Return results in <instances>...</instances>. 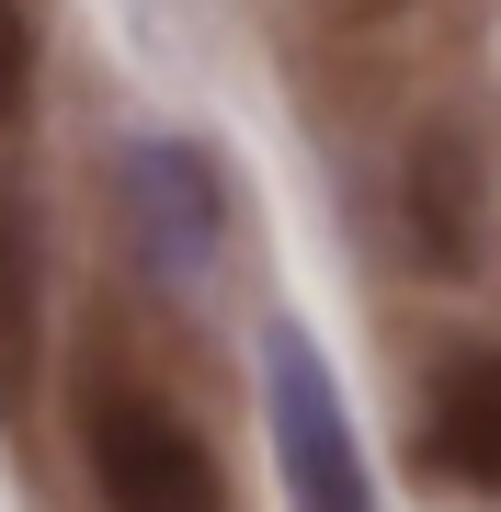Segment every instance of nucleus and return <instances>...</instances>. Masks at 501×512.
Here are the masks:
<instances>
[{
    "label": "nucleus",
    "mask_w": 501,
    "mask_h": 512,
    "mask_svg": "<svg viewBox=\"0 0 501 512\" xmlns=\"http://www.w3.org/2000/svg\"><path fill=\"white\" fill-rule=\"evenodd\" d=\"M262 421H274L285 512H376L365 444H353V421H342V387H331V365H319V342L297 319H274V342H262Z\"/></svg>",
    "instance_id": "1"
},
{
    "label": "nucleus",
    "mask_w": 501,
    "mask_h": 512,
    "mask_svg": "<svg viewBox=\"0 0 501 512\" xmlns=\"http://www.w3.org/2000/svg\"><path fill=\"white\" fill-rule=\"evenodd\" d=\"M80 456H92L103 512H228V478L205 456V433L171 399H149V387H92Z\"/></svg>",
    "instance_id": "2"
},
{
    "label": "nucleus",
    "mask_w": 501,
    "mask_h": 512,
    "mask_svg": "<svg viewBox=\"0 0 501 512\" xmlns=\"http://www.w3.org/2000/svg\"><path fill=\"white\" fill-rule=\"evenodd\" d=\"M422 467L501 501V353H456L422 399Z\"/></svg>",
    "instance_id": "3"
},
{
    "label": "nucleus",
    "mask_w": 501,
    "mask_h": 512,
    "mask_svg": "<svg viewBox=\"0 0 501 512\" xmlns=\"http://www.w3.org/2000/svg\"><path fill=\"white\" fill-rule=\"evenodd\" d=\"M46 376V251H35V205L0 183V421H35Z\"/></svg>",
    "instance_id": "4"
},
{
    "label": "nucleus",
    "mask_w": 501,
    "mask_h": 512,
    "mask_svg": "<svg viewBox=\"0 0 501 512\" xmlns=\"http://www.w3.org/2000/svg\"><path fill=\"white\" fill-rule=\"evenodd\" d=\"M479 148L467 137H433L422 160H410V239H422V262H479Z\"/></svg>",
    "instance_id": "5"
},
{
    "label": "nucleus",
    "mask_w": 501,
    "mask_h": 512,
    "mask_svg": "<svg viewBox=\"0 0 501 512\" xmlns=\"http://www.w3.org/2000/svg\"><path fill=\"white\" fill-rule=\"evenodd\" d=\"M35 103V0H0V126Z\"/></svg>",
    "instance_id": "6"
},
{
    "label": "nucleus",
    "mask_w": 501,
    "mask_h": 512,
    "mask_svg": "<svg viewBox=\"0 0 501 512\" xmlns=\"http://www.w3.org/2000/svg\"><path fill=\"white\" fill-rule=\"evenodd\" d=\"M376 12H399V0H376Z\"/></svg>",
    "instance_id": "7"
}]
</instances>
